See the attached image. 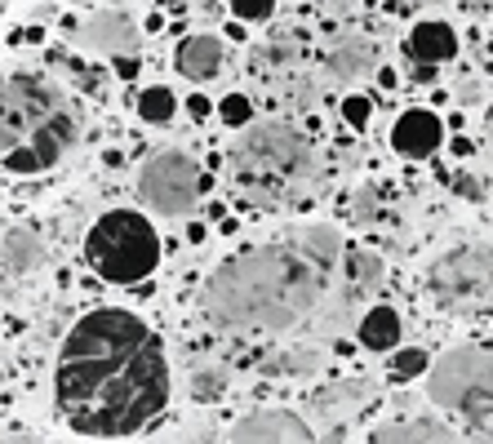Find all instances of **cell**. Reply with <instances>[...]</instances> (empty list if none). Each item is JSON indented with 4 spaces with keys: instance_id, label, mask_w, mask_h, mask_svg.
<instances>
[{
    "instance_id": "d6a6232c",
    "label": "cell",
    "mask_w": 493,
    "mask_h": 444,
    "mask_svg": "<svg viewBox=\"0 0 493 444\" xmlns=\"http://www.w3.org/2000/svg\"><path fill=\"white\" fill-rule=\"evenodd\" d=\"M187 240L200 245V240H205V227H200V222H187Z\"/></svg>"
},
{
    "instance_id": "ba28073f",
    "label": "cell",
    "mask_w": 493,
    "mask_h": 444,
    "mask_svg": "<svg viewBox=\"0 0 493 444\" xmlns=\"http://www.w3.org/2000/svg\"><path fill=\"white\" fill-rule=\"evenodd\" d=\"M200 191H205V173L187 152H156L138 169V200L164 218L191 214Z\"/></svg>"
},
{
    "instance_id": "3957f363",
    "label": "cell",
    "mask_w": 493,
    "mask_h": 444,
    "mask_svg": "<svg viewBox=\"0 0 493 444\" xmlns=\"http://www.w3.org/2000/svg\"><path fill=\"white\" fill-rule=\"evenodd\" d=\"M80 138L71 94L45 71L0 67V165L9 173H45Z\"/></svg>"
},
{
    "instance_id": "277c9868",
    "label": "cell",
    "mask_w": 493,
    "mask_h": 444,
    "mask_svg": "<svg viewBox=\"0 0 493 444\" xmlns=\"http://www.w3.org/2000/svg\"><path fill=\"white\" fill-rule=\"evenodd\" d=\"M316 147L302 129L284 120L249 125L231 147V182L258 209H289L307 196L316 178Z\"/></svg>"
},
{
    "instance_id": "83f0119b",
    "label": "cell",
    "mask_w": 493,
    "mask_h": 444,
    "mask_svg": "<svg viewBox=\"0 0 493 444\" xmlns=\"http://www.w3.org/2000/svg\"><path fill=\"white\" fill-rule=\"evenodd\" d=\"M453 191H458L462 200H485V187H480L476 178H467V173H458V178H453Z\"/></svg>"
},
{
    "instance_id": "30bf717a",
    "label": "cell",
    "mask_w": 493,
    "mask_h": 444,
    "mask_svg": "<svg viewBox=\"0 0 493 444\" xmlns=\"http://www.w3.org/2000/svg\"><path fill=\"white\" fill-rule=\"evenodd\" d=\"M222 440H236V444H263V440H316L312 436V427H307V418H298V413H289V409H263V413H249V418H240Z\"/></svg>"
},
{
    "instance_id": "ffe728a7",
    "label": "cell",
    "mask_w": 493,
    "mask_h": 444,
    "mask_svg": "<svg viewBox=\"0 0 493 444\" xmlns=\"http://www.w3.org/2000/svg\"><path fill=\"white\" fill-rule=\"evenodd\" d=\"M427 365H432V356H427V351L405 347V351H395V356H391L386 378H391V383H409V378H423V374H427Z\"/></svg>"
},
{
    "instance_id": "f546056e",
    "label": "cell",
    "mask_w": 493,
    "mask_h": 444,
    "mask_svg": "<svg viewBox=\"0 0 493 444\" xmlns=\"http://www.w3.org/2000/svg\"><path fill=\"white\" fill-rule=\"evenodd\" d=\"M111 67H116V76H120V80H134V76H138V58H134V54L111 58Z\"/></svg>"
},
{
    "instance_id": "484cf974",
    "label": "cell",
    "mask_w": 493,
    "mask_h": 444,
    "mask_svg": "<svg viewBox=\"0 0 493 444\" xmlns=\"http://www.w3.org/2000/svg\"><path fill=\"white\" fill-rule=\"evenodd\" d=\"M369 116H374V103H369L365 94H347V98H342V120H347L351 129H369Z\"/></svg>"
},
{
    "instance_id": "4fadbf2b",
    "label": "cell",
    "mask_w": 493,
    "mask_h": 444,
    "mask_svg": "<svg viewBox=\"0 0 493 444\" xmlns=\"http://www.w3.org/2000/svg\"><path fill=\"white\" fill-rule=\"evenodd\" d=\"M409 58L414 62H449V58L458 54V32L449 27V23H436V18H427V23H418L414 32H409Z\"/></svg>"
},
{
    "instance_id": "d6986e66",
    "label": "cell",
    "mask_w": 493,
    "mask_h": 444,
    "mask_svg": "<svg viewBox=\"0 0 493 444\" xmlns=\"http://www.w3.org/2000/svg\"><path fill=\"white\" fill-rule=\"evenodd\" d=\"M138 116H143L147 125H169V120L178 116L173 89H169V85H147V89L138 94Z\"/></svg>"
},
{
    "instance_id": "4316f807",
    "label": "cell",
    "mask_w": 493,
    "mask_h": 444,
    "mask_svg": "<svg viewBox=\"0 0 493 444\" xmlns=\"http://www.w3.org/2000/svg\"><path fill=\"white\" fill-rule=\"evenodd\" d=\"M67 62H71V71H76V76H80V80H76V85H80V89H85V94H103V71H89V67H85V62H80V58H67Z\"/></svg>"
},
{
    "instance_id": "9a60e30c",
    "label": "cell",
    "mask_w": 493,
    "mask_h": 444,
    "mask_svg": "<svg viewBox=\"0 0 493 444\" xmlns=\"http://www.w3.org/2000/svg\"><path fill=\"white\" fill-rule=\"evenodd\" d=\"M369 395H374V387H369L365 378L329 383L325 391H316V409H321V418H325V422H342L347 413L365 409V404H369Z\"/></svg>"
},
{
    "instance_id": "f1b7e54d",
    "label": "cell",
    "mask_w": 493,
    "mask_h": 444,
    "mask_svg": "<svg viewBox=\"0 0 493 444\" xmlns=\"http://www.w3.org/2000/svg\"><path fill=\"white\" fill-rule=\"evenodd\" d=\"M209 111H214V103H209L205 94H191V98H187V116H191V120H209Z\"/></svg>"
},
{
    "instance_id": "e0dca14e",
    "label": "cell",
    "mask_w": 493,
    "mask_h": 444,
    "mask_svg": "<svg viewBox=\"0 0 493 444\" xmlns=\"http://www.w3.org/2000/svg\"><path fill=\"white\" fill-rule=\"evenodd\" d=\"M400 333H405V325H400L395 307H374V311H365V320H360L356 338H360L365 351H395Z\"/></svg>"
},
{
    "instance_id": "44dd1931",
    "label": "cell",
    "mask_w": 493,
    "mask_h": 444,
    "mask_svg": "<svg viewBox=\"0 0 493 444\" xmlns=\"http://www.w3.org/2000/svg\"><path fill=\"white\" fill-rule=\"evenodd\" d=\"M347 263H351V284H356V289H374V284L383 280V258L369 254V249H365V254H351Z\"/></svg>"
},
{
    "instance_id": "7c38bea8",
    "label": "cell",
    "mask_w": 493,
    "mask_h": 444,
    "mask_svg": "<svg viewBox=\"0 0 493 444\" xmlns=\"http://www.w3.org/2000/svg\"><path fill=\"white\" fill-rule=\"evenodd\" d=\"M173 67L182 80H214L222 67V45L219 36H187L173 50Z\"/></svg>"
},
{
    "instance_id": "8fae6325",
    "label": "cell",
    "mask_w": 493,
    "mask_h": 444,
    "mask_svg": "<svg viewBox=\"0 0 493 444\" xmlns=\"http://www.w3.org/2000/svg\"><path fill=\"white\" fill-rule=\"evenodd\" d=\"M85 41L107 58L138 54V27H134L129 14H120V9H103V14L85 27Z\"/></svg>"
},
{
    "instance_id": "cb8c5ba5",
    "label": "cell",
    "mask_w": 493,
    "mask_h": 444,
    "mask_svg": "<svg viewBox=\"0 0 493 444\" xmlns=\"http://www.w3.org/2000/svg\"><path fill=\"white\" fill-rule=\"evenodd\" d=\"M316 369V356L312 351H284L267 365V374H312Z\"/></svg>"
},
{
    "instance_id": "603a6c76",
    "label": "cell",
    "mask_w": 493,
    "mask_h": 444,
    "mask_svg": "<svg viewBox=\"0 0 493 444\" xmlns=\"http://www.w3.org/2000/svg\"><path fill=\"white\" fill-rule=\"evenodd\" d=\"M191 387H196V400H214V395H222V387H227V369H222V365H214V369H196Z\"/></svg>"
},
{
    "instance_id": "ac0fdd59",
    "label": "cell",
    "mask_w": 493,
    "mask_h": 444,
    "mask_svg": "<svg viewBox=\"0 0 493 444\" xmlns=\"http://www.w3.org/2000/svg\"><path fill=\"white\" fill-rule=\"evenodd\" d=\"M378 62V45L374 41H342V45H333L325 58V67L333 76H360V71H369Z\"/></svg>"
},
{
    "instance_id": "2e32d148",
    "label": "cell",
    "mask_w": 493,
    "mask_h": 444,
    "mask_svg": "<svg viewBox=\"0 0 493 444\" xmlns=\"http://www.w3.org/2000/svg\"><path fill=\"white\" fill-rule=\"evenodd\" d=\"M374 444H409V440H462L453 427L432 422V418H409V422H383L369 431Z\"/></svg>"
},
{
    "instance_id": "836d02e7",
    "label": "cell",
    "mask_w": 493,
    "mask_h": 444,
    "mask_svg": "<svg viewBox=\"0 0 493 444\" xmlns=\"http://www.w3.org/2000/svg\"><path fill=\"white\" fill-rule=\"evenodd\" d=\"M120 161H125L120 152H103V165H107V169H116V165H120Z\"/></svg>"
},
{
    "instance_id": "8992f818",
    "label": "cell",
    "mask_w": 493,
    "mask_h": 444,
    "mask_svg": "<svg viewBox=\"0 0 493 444\" xmlns=\"http://www.w3.org/2000/svg\"><path fill=\"white\" fill-rule=\"evenodd\" d=\"M89 267L111 284H138L161 267V236L134 209H111L85 236Z\"/></svg>"
},
{
    "instance_id": "5b68a950",
    "label": "cell",
    "mask_w": 493,
    "mask_h": 444,
    "mask_svg": "<svg viewBox=\"0 0 493 444\" xmlns=\"http://www.w3.org/2000/svg\"><path fill=\"white\" fill-rule=\"evenodd\" d=\"M427 369V400L476 431V440H493V347H453Z\"/></svg>"
},
{
    "instance_id": "52a82bcc",
    "label": "cell",
    "mask_w": 493,
    "mask_h": 444,
    "mask_svg": "<svg viewBox=\"0 0 493 444\" xmlns=\"http://www.w3.org/2000/svg\"><path fill=\"white\" fill-rule=\"evenodd\" d=\"M493 293V249L471 240L449 249L427 272V298L440 311H476Z\"/></svg>"
},
{
    "instance_id": "1f68e13d",
    "label": "cell",
    "mask_w": 493,
    "mask_h": 444,
    "mask_svg": "<svg viewBox=\"0 0 493 444\" xmlns=\"http://www.w3.org/2000/svg\"><path fill=\"white\" fill-rule=\"evenodd\" d=\"M378 85H383V89H395V85H400V76H395L391 67H383V71H378Z\"/></svg>"
},
{
    "instance_id": "7402d4cb",
    "label": "cell",
    "mask_w": 493,
    "mask_h": 444,
    "mask_svg": "<svg viewBox=\"0 0 493 444\" xmlns=\"http://www.w3.org/2000/svg\"><path fill=\"white\" fill-rule=\"evenodd\" d=\"M219 116H222V125H231V129H245L249 120H254V103L245 98V94H227L219 103Z\"/></svg>"
},
{
    "instance_id": "5bb4252c",
    "label": "cell",
    "mask_w": 493,
    "mask_h": 444,
    "mask_svg": "<svg viewBox=\"0 0 493 444\" xmlns=\"http://www.w3.org/2000/svg\"><path fill=\"white\" fill-rule=\"evenodd\" d=\"M0 263H5L9 276H27V272H36V267L45 263V245H41V236H36L32 227H14V231H5V236H0Z\"/></svg>"
},
{
    "instance_id": "6da1fadb",
    "label": "cell",
    "mask_w": 493,
    "mask_h": 444,
    "mask_svg": "<svg viewBox=\"0 0 493 444\" xmlns=\"http://www.w3.org/2000/svg\"><path fill=\"white\" fill-rule=\"evenodd\" d=\"M173 374L161 333L125 307L85 311L54 369L62 422L85 440H125L156 422L169 404Z\"/></svg>"
},
{
    "instance_id": "e575fe53",
    "label": "cell",
    "mask_w": 493,
    "mask_h": 444,
    "mask_svg": "<svg viewBox=\"0 0 493 444\" xmlns=\"http://www.w3.org/2000/svg\"><path fill=\"white\" fill-rule=\"evenodd\" d=\"M476 5H480V9H493V0H476Z\"/></svg>"
},
{
    "instance_id": "9c48e42d",
    "label": "cell",
    "mask_w": 493,
    "mask_h": 444,
    "mask_svg": "<svg viewBox=\"0 0 493 444\" xmlns=\"http://www.w3.org/2000/svg\"><path fill=\"white\" fill-rule=\"evenodd\" d=\"M444 143V120L432 107H409L391 129V152L405 161H427Z\"/></svg>"
},
{
    "instance_id": "4dcf8cb0",
    "label": "cell",
    "mask_w": 493,
    "mask_h": 444,
    "mask_svg": "<svg viewBox=\"0 0 493 444\" xmlns=\"http://www.w3.org/2000/svg\"><path fill=\"white\" fill-rule=\"evenodd\" d=\"M356 218H360V222H374V187H369V191L356 200Z\"/></svg>"
},
{
    "instance_id": "d4e9b609",
    "label": "cell",
    "mask_w": 493,
    "mask_h": 444,
    "mask_svg": "<svg viewBox=\"0 0 493 444\" xmlns=\"http://www.w3.org/2000/svg\"><path fill=\"white\" fill-rule=\"evenodd\" d=\"M227 9H231L240 23H267L275 14V0H227Z\"/></svg>"
},
{
    "instance_id": "7a4b0ae2",
    "label": "cell",
    "mask_w": 493,
    "mask_h": 444,
    "mask_svg": "<svg viewBox=\"0 0 493 444\" xmlns=\"http://www.w3.org/2000/svg\"><path fill=\"white\" fill-rule=\"evenodd\" d=\"M342 263V231L316 222L284 240L240 249L209 272L200 289L205 316L231 333H284L302 325L321 302Z\"/></svg>"
}]
</instances>
